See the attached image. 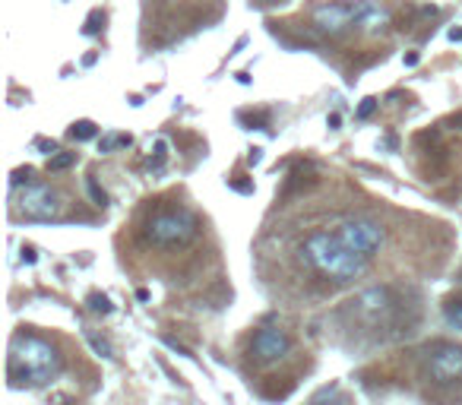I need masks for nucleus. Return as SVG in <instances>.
Here are the masks:
<instances>
[{
	"instance_id": "4",
	"label": "nucleus",
	"mask_w": 462,
	"mask_h": 405,
	"mask_svg": "<svg viewBox=\"0 0 462 405\" xmlns=\"http://www.w3.org/2000/svg\"><path fill=\"white\" fill-rule=\"evenodd\" d=\"M60 209H64V200H60V193L54 190L51 184H26L23 190L16 193V212L26 215V219L32 222H51L60 215Z\"/></svg>"
},
{
	"instance_id": "5",
	"label": "nucleus",
	"mask_w": 462,
	"mask_h": 405,
	"mask_svg": "<svg viewBox=\"0 0 462 405\" xmlns=\"http://www.w3.org/2000/svg\"><path fill=\"white\" fill-rule=\"evenodd\" d=\"M424 377L437 387L462 380V346L453 342H437L424 352Z\"/></svg>"
},
{
	"instance_id": "26",
	"label": "nucleus",
	"mask_w": 462,
	"mask_h": 405,
	"mask_svg": "<svg viewBox=\"0 0 462 405\" xmlns=\"http://www.w3.org/2000/svg\"><path fill=\"white\" fill-rule=\"evenodd\" d=\"M23 260L32 266V263H35V251H32V247H26V251H23Z\"/></svg>"
},
{
	"instance_id": "20",
	"label": "nucleus",
	"mask_w": 462,
	"mask_h": 405,
	"mask_svg": "<svg viewBox=\"0 0 462 405\" xmlns=\"http://www.w3.org/2000/svg\"><path fill=\"white\" fill-rule=\"evenodd\" d=\"M377 105H380V101H377V98H364V101H361V105H358V120H368V118H371V114H373V111H377Z\"/></svg>"
},
{
	"instance_id": "11",
	"label": "nucleus",
	"mask_w": 462,
	"mask_h": 405,
	"mask_svg": "<svg viewBox=\"0 0 462 405\" xmlns=\"http://www.w3.org/2000/svg\"><path fill=\"white\" fill-rule=\"evenodd\" d=\"M130 143H133L130 133H108V137H101L98 152H101V155H108V152H114V149H127Z\"/></svg>"
},
{
	"instance_id": "2",
	"label": "nucleus",
	"mask_w": 462,
	"mask_h": 405,
	"mask_svg": "<svg viewBox=\"0 0 462 405\" xmlns=\"http://www.w3.org/2000/svg\"><path fill=\"white\" fill-rule=\"evenodd\" d=\"M304 253L314 263L317 273L329 275L336 282H351L368 269V260L358 253H351L349 247L339 241V234L329 232H314L308 241H304Z\"/></svg>"
},
{
	"instance_id": "17",
	"label": "nucleus",
	"mask_w": 462,
	"mask_h": 405,
	"mask_svg": "<svg viewBox=\"0 0 462 405\" xmlns=\"http://www.w3.org/2000/svg\"><path fill=\"white\" fill-rule=\"evenodd\" d=\"M444 316H446V323H450V326L462 329V301H450V304H446Z\"/></svg>"
},
{
	"instance_id": "6",
	"label": "nucleus",
	"mask_w": 462,
	"mask_h": 405,
	"mask_svg": "<svg viewBox=\"0 0 462 405\" xmlns=\"http://www.w3.org/2000/svg\"><path fill=\"white\" fill-rule=\"evenodd\" d=\"M336 234H339V241H342L351 253L364 256V260H371V256L377 253L380 247H383V241H386V232L377 225V222H371V219H349V222H342Z\"/></svg>"
},
{
	"instance_id": "21",
	"label": "nucleus",
	"mask_w": 462,
	"mask_h": 405,
	"mask_svg": "<svg viewBox=\"0 0 462 405\" xmlns=\"http://www.w3.org/2000/svg\"><path fill=\"white\" fill-rule=\"evenodd\" d=\"M35 146L47 155V159H51V155H57V143H54V139H35Z\"/></svg>"
},
{
	"instance_id": "18",
	"label": "nucleus",
	"mask_w": 462,
	"mask_h": 405,
	"mask_svg": "<svg viewBox=\"0 0 462 405\" xmlns=\"http://www.w3.org/2000/svg\"><path fill=\"white\" fill-rule=\"evenodd\" d=\"M86 190H89V197H92L95 206H108V193L101 190L98 181H95V178H86Z\"/></svg>"
},
{
	"instance_id": "1",
	"label": "nucleus",
	"mask_w": 462,
	"mask_h": 405,
	"mask_svg": "<svg viewBox=\"0 0 462 405\" xmlns=\"http://www.w3.org/2000/svg\"><path fill=\"white\" fill-rule=\"evenodd\" d=\"M57 348L35 333H16L10 342V387H45L60 374Z\"/></svg>"
},
{
	"instance_id": "9",
	"label": "nucleus",
	"mask_w": 462,
	"mask_h": 405,
	"mask_svg": "<svg viewBox=\"0 0 462 405\" xmlns=\"http://www.w3.org/2000/svg\"><path fill=\"white\" fill-rule=\"evenodd\" d=\"M355 25H364L368 32H383L390 25V10L380 0H351Z\"/></svg>"
},
{
	"instance_id": "19",
	"label": "nucleus",
	"mask_w": 462,
	"mask_h": 405,
	"mask_svg": "<svg viewBox=\"0 0 462 405\" xmlns=\"http://www.w3.org/2000/svg\"><path fill=\"white\" fill-rule=\"evenodd\" d=\"M23 184H32V168L26 165V168H16L13 171V178H10V187L16 190V187H23Z\"/></svg>"
},
{
	"instance_id": "23",
	"label": "nucleus",
	"mask_w": 462,
	"mask_h": 405,
	"mask_svg": "<svg viewBox=\"0 0 462 405\" xmlns=\"http://www.w3.org/2000/svg\"><path fill=\"white\" fill-rule=\"evenodd\" d=\"M165 346H168V348H174V352H178V355H187V358H193V355H190V348L178 346V342H174V339H165Z\"/></svg>"
},
{
	"instance_id": "8",
	"label": "nucleus",
	"mask_w": 462,
	"mask_h": 405,
	"mask_svg": "<svg viewBox=\"0 0 462 405\" xmlns=\"http://www.w3.org/2000/svg\"><path fill=\"white\" fill-rule=\"evenodd\" d=\"M314 25L317 32H323V35L329 38H339L345 35V32L355 25V10H351V0H345V4H323L314 10Z\"/></svg>"
},
{
	"instance_id": "28",
	"label": "nucleus",
	"mask_w": 462,
	"mask_h": 405,
	"mask_svg": "<svg viewBox=\"0 0 462 405\" xmlns=\"http://www.w3.org/2000/svg\"><path fill=\"white\" fill-rule=\"evenodd\" d=\"M459 282H462V273H459Z\"/></svg>"
},
{
	"instance_id": "22",
	"label": "nucleus",
	"mask_w": 462,
	"mask_h": 405,
	"mask_svg": "<svg viewBox=\"0 0 462 405\" xmlns=\"http://www.w3.org/2000/svg\"><path fill=\"white\" fill-rule=\"evenodd\" d=\"M260 161H263V149H260V146H254V149L247 152V165H250V168H257Z\"/></svg>"
},
{
	"instance_id": "13",
	"label": "nucleus",
	"mask_w": 462,
	"mask_h": 405,
	"mask_svg": "<svg viewBox=\"0 0 462 405\" xmlns=\"http://www.w3.org/2000/svg\"><path fill=\"white\" fill-rule=\"evenodd\" d=\"M86 342H89L92 352L98 355V358H105V361H111V358H114V348H111V342H108L105 336H98V333H92V329H86Z\"/></svg>"
},
{
	"instance_id": "15",
	"label": "nucleus",
	"mask_w": 462,
	"mask_h": 405,
	"mask_svg": "<svg viewBox=\"0 0 462 405\" xmlns=\"http://www.w3.org/2000/svg\"><path fill=\"white\" fill-rule=\"evenodd\" d=\"M70 165H77V152H57L47 159V171H67Z\"/></svg>"
},
{
	"instance_id": "27",
	"label": "nucleus",
	"mask_w": 462,
	"mask_h": 405,
	"mask_svg": "<svg viewBox=\"0 0 462 405\" xmlns=\"http://www.w3.org/2000/svg\"><path fill=\"white\" fill-rule=\"evenodd\" d=\"M339 124H342V118H339V114H329V127H332V130H339Z\"/></svg>"
},
{
	"instance_id": "16",
	"label": "nucleus",
	"mask_w": 462,
	"mask_h": 405,
	"mask_svg": "<svg viewBox=\"0 0 462 405\" xmlns=\"http://www.w3.org/2000/svg\"><path fill=\"white\" fill-rule=\"evenodd\" d=\"M89 310L92 314H111V301H108V295H101V292H92L89 295Z\"/></svg>"
},
{
	"instance_id": "10",
	"label": "nucleus",
	"mask_w": 462,
	"mask_h": 405,
	"mask_svg": "<svg viewBox=\"0 0 462 405\" xmlns=\"http://www.w3.org/2000/svg\"><path fill=\"white\" fill-rule=\"evenodd\" d=\"M308 405H345L342 393H339V383H329V387L317 389V393H314V399H310Z\"/></svg>"
},
{
	"instance_id": "7",
	"label": "nucleus",
	"mask_w": 462,
	"mask_h": 405,
	"mask_svg": "<svg viewBox=\"0 0 462 405\" xmlns=\"http://www.w3.org/2000/svg\"><path fill=\"white\" fill-rule=\"evenodd\" d=\"M288 348H291V336L282 326L269 323V326L257 329L254 342H250V358H254V364H273L288 355Z\"/></svg>"
},
{
	"instance_id": "14",
	"label": "nucleus",
	"mask_w": 462,
	"mask_h": 405,
	"mask_svg": "<svg viewBox=\"0 0 462 405\" xmlns=\"http://www.w3.org/2000/svg\"><path fill=\"white\" fill-rule=\"evenodd\" d=\"M70 137L77 139V143H89V139L98 137V127H95L92 120H77V124L70 127Z\"/></svg>"
},
{
	"instance_id": "24",
	"label": "nucleus",
	"mask_w": 462,
	"mask_h": 405,
	"mask_svg": "<svg viewBox=\"0 0 462 405\" xmlns=\"http://www.w3.org/2000/svg\"><path fill=\"white\" fill-rule=\"evenodd\" d=\"M418 60H421V57H418V54H415V51H412V54H405V57H402V64H405V67H415V64H418Z\"/></svg>"
},
{
	"instance_id": "3",
	"label": "nucleus",
	"mask_w": 462,
	"mask_h": 405,
	"mask_svg": "<svg viewBox=\"0 0 462 405\" xmlns=\"http://www.w3.org/2000/svg\"><path fill=\"white\" fill-rule=\"evenodd\" d=\"M200 222L190 209H159L146 222V241L155 247H184L196 238Z\"/></svg>"
},
{
	"instance_id": "25",
	"label": "nucleus",
	"mask_w": 462,
	"mask_h": 405,
	"mask_svg": "<svg viewBox=\"0 0 462 405\" xmlns=\"http://www.w3.org/2000/svg\"><path fill=\"white\" fill-rule=\"evenodd\" d=\"M446 35H450V42H462V25H456V29H450V32H446Z\"/></svg>"
},
{
	"instance_id": "12",
	"label": "nucleus",
	"mask_w": 462,
	"mask_h": 405,
	"mask_svg": "<svg viewBox=\"0 0 462 405\" xmlns=\"http://www.w3.org/2000/svg\"><path fill=\"white\" fill-rule=\"evenodd\" d=\"M149 152H152V155H149V168H152V174H159L162 168H165V161H168V139L159 137Z\"/></svg>"
}]
</instances>
